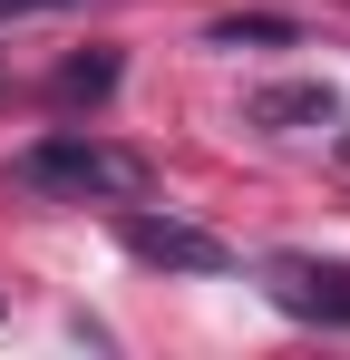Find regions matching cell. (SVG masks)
Returning a JSON list of instances; mask_svg holds the SVG:
<instances>
[{"label": "cell", "instance_id": "cell-1", "mask_svg": "<svg viewBox=\"0 0 350 360\" xmlns=\"http://www.w3.org/2000/svg\"><path fill=\"white\" fill-rule=\"evenodd\" d=\"M20 176L68 195V205H136L146 195V156L136 146H108V136H39L20 156Z\"/></svg>", "mask_w": 350, "mask_h": 360}, {"label": "cell", "instance_id": "cell-2", "mask_svg": "<svg viewBox=\"0 0 350 360\" xmlns=\"http://www.w3.org/2000/svg\"><path fill=\"white\" fill-rule=\"evenodd\" d=\"M263 292L292 321H321V331H350V263H321V253H273L263 263Z\"/></svg>", "mask_w": 350, "mask_h": 360}, {"label": "cell", "instance_id": "cell-3", "mask_svg": "<svg viewBox=\"0 0 350 360\" xmlns=\"http://www.w3.org/2000/svg\"><path fill=\"white\" fill-rule=\"evenodd\" d=\"M117 243L156 273H233V243H214L205 224H175V214H146V205L117 214Z\"/></svg>", "mask_w": 350, "mask_h": 360}, {"label": "cell", "instance_id": "cell-4", "mask_svg": "<svg viewBox=\"0 0 350 360\" xmlns=\"http://www.w3.org/2000/svg\"><path fill=\"white\" fill-rule=\"evenodd\" d=\"M243 127H263V136H311V127H341V98H331L321 78H273V88L243 98Z\"/></svg>", "mask_w": 350, "mask_h": 360}, {"label": "cell", "instance_id": "cell-5", "mask_svg": "<svg viewBox=\"0 0 350 360\" xmlns=\"http://www.w3.org/2000/svg\"><path fill=\"white\" fill-rule=\"evenodd\" d=\"M205 39H214V49H292L302 30H292V20H273V10H243V20H214Z\"/></svg>", "mask_w": 350, "mask_h": 360}, {"label": "cell", "instance_id": "cell-6", "mask_svg": "<svg viewBox=\"0 0 350 360\" xmlns=\"http://www.w3.org/2000/svg\"><path fill=\"white\" fill-rule=\"evenodd\" d=\"M108 88H117V49H88L58 68V98H108Z\"/></svg>", "mask_w": 350, "mask_h": 360}, {"label": "cell", "instance_id": "cell-7", "mask_svg": "<svg viewBox=\"0 0 350 360\" xmlns=\"http://www.w3.org/2000/svg\"><path fill=\"white\" fill-rule=\"evenodd\" d=\"M20 10H58V0H0V20H20Z\"/></svg>", "mask_w": 350, "mask_h": 360}]
</instances>
